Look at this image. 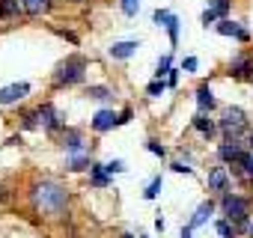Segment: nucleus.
<instances>
[{"instance_id": "nucleus-1", "label": "nucleus", "mask_w": 253, "mask_h": 238, "mask_svg": "<svg viewBox=\"0 0 253 238\" xmlns=\"http://www.w3.org/2000/svg\"><path fill=\"white\" fill-rule=\"evenodd\" d=\"M33 205L42 217H63L69 205V191L57 182H39L33 188Z\"/></svg>"}, {"instance_id": "nucleus-2", "label": "nucleus", "mask_w": 253, "mask_h": 238, "mask_svg": "<svg viewBox=\"0 0 253 238\" xmlns=\"http://www.w3.org/2000/svg\"><path fill=\"white\" fill-rule=\"evenodd\" d=\"M84 69H86V63H84L81 57H72V60H66V63L57 69V75H54V83H57V86L78 83V80L84 78Z\"/></svg>"}, {"instance_id": "nucleus-3", "label": "nucleus", "mask_w": 253, "mask_h": 238, "mask_svg": "<svg viewBox=\"0 0 253 238\" xmlns=\"http://www.w3.org/2000/svg\"><path fill=\"white\" fill-rule=\"evenodd\" d=\"M220 128H223L229 137H238V134L247 128L244 110H238V107H226V110H223V119H220Z\"/></svg>"}, {"instance_id": "nucleus-4", "label": "nucleus", "mask_w": 253, "mask_h": 238, "mask_svg": "<svg viewBox=\"0 0 253 238\" xmlns=\"http://www.w3.org/2000/svg\"><path fill=\"white\" fill-rule=\"evenodd\" d=\"M223 211H226L229 220H244V217H247V199L226 194V197H223Z\"/></svg>"}, {"instance_id": "nucleus-5", "label": "nucleus", "mask_w": 253, "mask_h": 238, "mask_svg": "<svg viewBox=\"0 0 253 238\" xmlns=\"http://www.w3.org/2000/svg\"><path fill=\"white\" fill-rule=\"evenodd\" d=\"M27 92H30V83H12V86H3V89H0V104H15V101H21Z\"/></svg>"}, {"instance_id": "nucleus-6", "label": "nucleus", "mask_w": 253, "mask_h": 238, "mask_svg": "<svg viewBox=\"0 0 253 238\" xmlns=\"http://www.w3.org/2000/svg\"><path fill=\"white\" fill-rule=\"evenodd\" d=\"M116 122H119V119H116L113 110H98V113L92 116V128H95V131H110Z\"/></svg>"}, {"instance_id": "nucleus-7", "label": "nucleus", "mask_w": 253, "mask_h": 238, "mask_svg": "<svg viewBox=\"0 0 253 238\" xmlns=\"http://www.w3.org/2000/svg\"><path fill=\"white\" fill-rule=\"evenodd\" d=\"M36 113H39V125H42V128H57V125H60V113H57L51 104H42Z\"/></svg>"}, {"instance_id": "nucleus-8", "label": "nucleus", "mask_w": 253, "mask_h": 238, "mask_svg": "<svg viewBox=\"0 0 253 238\" xmlns=\"http://www.w3.org/2000/svg\"><path fill=\"white\" fill-rule=\"evenodd\" d=\"M217 152H220V158H223V161H238V158H241V155H244V152H241V146H238V140H235V137H229V140H226V143H223V146H220V149H217Z\"/></svg>"}, {"instance_id": "nucleus-9", "label": "nucleus", "mask_w": 253, "mask_h": 238, "mask_svg": "<svg viewBox=\"0 0 253 238\" xmlns=\"http://www.w3.org/2000/svg\"><path fill=\"white\" fill-rule=\"evenodd\" d=\"M134 51H137V42H116V45L110 48V57H113V60H128Z\"/></svg>"}, {"instance_id": "nucleus-10", "label": "nucleus", "mask_w": 253, "mask_h": 238, "mask_svg": "<svg viewBox=\"0 0 253 238\" xmlns=\"http://www.w3.org/2000/svg\"><path fill=\"white\" fill-rule=\"evenodd\" d=\"M211 211H214V205H211V202H203V205H200V208L194 211V217H191V223H188V226H191V229L203 226V223H206V220L211 217Z\"/></svg>"}, {"instance_id": "nucleus-11", "label": "nucleus", "mask_w": 253, "mask_h": 238, "mask_svg": "<svg viewBox=\"0 0 253 238\" xmlns=\"http://www.w3.org/2000/svg\"><path fill=\"white\" fill-rule=\"evenodd\" d=\"M21 6H24L27 15H42V12H48L51 0H21Z\"/></svg>"}, {"instance_id": "nucleus-12", "label": "nucleus", "mask_w": 253, "mask_h": 238, "mask_svg": "<svg viewBox=\"0 0 253 238\" xmlns=\"http://www.w3.org/2000/svg\"><path fill=\"white\" fill-rule=\"evenodd\" d=\"M194 128H197L203 137H211V134H214V122H211L209 116H203V113H200V116H194Z\"/></svg>"}, {"instance_id": "nucleus-13", "label": "nucleus", "mask_w": 253, "mask_h": 238, "mask_svg": "<svg viewBox=\"0 0 253 238\" xmlns=\"http://www.w3.org/2000/svg\"><path fill=\"white\" fill-rule=\"evenodd\" d=\"M217 33H223V36H235V39H247V33H244L235 21H220V24H217Z\"/></svg>"}, {"instance_id": "nucleus-14", "label": "nucleus", "mask_w": 253, "mask_h": 238, "mask_svg": "<svg viewBox=\"0 0 253 238\" xmlns=\"http://www.w3.org/2000/svg\"><path fill=\"white\" fill-rule=\"evenodd\" d=\"M250 69H253L250 57H235V60H232V75H235V78H247Z\"/></svg>"}, {"instance_id": "nucleus-15", "label": "nucleus", "mask_w": 253, "mask_h": 238, "mask_svg": "<svg viewBox=\"0 0 253 238\" xmlns=\"http://www.w3.org/2000/svg\"><path fill=\"white\" fill-rule=\"evenodd\" d=\"M226 185H229V179H226L223 170H211L209 173V188L211 191H226Z\"/></svg>"}, {"instance_id": "nucleus-16", "label": "nucleus", "mask_w": 253, "mask_h": 238, "mask_svg": "<svg viewBox=\"0 0 253 238\" xmlns=\"http://www.w3.org/2000/svg\"><path fill=\"white\" fill-rule=\"evenodd\" d=\"M18 9H24L21 0H0V18H12L18 15Z\"/></svg>"}, {"instance_id": "nucleus-17", "label": "nucleus", "mask_w": 253, "mask_h": 238, "mask_svg": "<svg viewBox=\"0 0 253 238\" xmlns=\"http://www.w3.org/2000/svg\"><path fill=\"white\" fill-rule=\"evenodd\" d=\"M197 104H200L203 110H211V107H214V95H211L209 86H200V89H197Z\"/></svg>"}, {"instance_id": "nucleus-18", "label": "nucleus", "mask_w": 253, "mask_h": 238, "mask_svg": "<svg viewBox=\"0 0 253 238\" xmlns=\"http://www.w3.org/2000/svg\"><path fill=\"white\" fill-rule=\"evenodd\" d=\"M63 143H66L69 152H81V149H84V140H81L78 131H66V134H63Z\"/></svg>"}, {"instance_id": "nucleus-19", "label": "nucleus", "mask_w": 253, "mask_h": 238, "mask_svg": "<svg viewBox=\"0 0 253 238\" xmlns=\"http://www.w3.org/2000/svg\"><path fill=\"white\" fill-rule=\"evenodd\" d=\"M176 21H179V18H176L173 12H167V9H155V24H158V27H173Z\"/></svg>"}, {"instance_id": "nucleus-20", "label": "nucleus", "mask_w": 253, "mask_h": 238, "mask_svg": "<svg viewBox=\"0 0 253 238\" xmlns=\"http://www.w3.org/2000/svg\"><path fill=\"white\" fill-rule=\"evenodd\" d=\"M89 170H92V185L104 188V185H107V167H101V164H92Z\"/></svg>"}, {"instance_id": "nucleus-21", "label": "nucleus", "mask_w": 253, "mask_h": 238, "mask_svg": "<svg viewBox=\"0 0 253 238\" xmlns=\"http://www.w3.org/2000/svg\"><path fill=\"white\" fill-rule=\"evenodd\" d=\"M158 191H161V176L149 182V188L143 191V197H146V199H155V197H158Z\"/></svg>"}, {"instance_id": "nucleus-22", "label": "nucleus", "mask_w": 253, "mask_h": 238, "mask_svg": "<svg viewBox=\"0 0 253 238\" xmlns=\"http://www.w3.org/2000/svg\"><path fill=\"white\" fill-rule=\"evenodd\" d=\"M209 9H214L217 15H226V9H229V0H209Z\"/></svg>"}, {"instance_id": "nucleus-23", "label": "nucleus", "mask_w": 253, "mask_h": 238, "mask_svg": "<svg viewBox=\"0 0 253 238\" xmlns=\"http://www.w3.org/2000/svg\"><path fill=\"white\" fill-rule=\"evenodd\" d=\"M137 9H140V0H122V12L125 15H137Z\"/></svg>"}, {"instance_id": "nucleus-24", "label": "nucleus", "mask_w": 253, "mask_h": 238, "mask_svg": "<svg viewBox=\"0 0 253 238\" xmlns=\"http://www.w3.org/2000/svg\"><path fill=\"white\" fill-rule=\"evenodd\" d=\"M238 164L244 167V173H247V176H253V155H247V152H244V155L238 158Z\"/></svg>"}, {"instance_id": "nucleus-25", "label": "nucleus", "mask_w": 253, "mask_h": 238, "mask_svg": "<svg viewBox=\"0 0 253 238\" xmlns=\"http://www.w3.org/2000/svg\"><path fill=\"white\" fill-rule=\"evenodd\" d=\"M86 95H89V98H107L110 92H107L104 86H89V92H86Z\"/></svg>"}, {"instance_id": "nucleus-26", "label": "nucleus", "mask_w": 253, "mask_h": 238, "mask_svg": "<svg viewBox=\"0 0 253 238\" xmlns=\"http://www.w3.org/2000/svg\"><path fill=\"white\" fill-rule=\"evenodd\" d=\"M146 92H149V95H161V92H164V80H152Z\"/></svg>"}, {"instance_id": "nucleus-27", "label": "nucleus", "mask_w": 253, "mask_h": 238, "mask_svg": "<svg viewBox=\"0 0 253 238\" xmlns=\"http://www.w3.org/2000/svg\"><path fill=\"white\" fill-rule=\"evenodd\" d=\"M217 235H220V238H232V232H229V223H226V220H220V223H217Z\"/></svg>"}, {"instance_id": "nucleus-28", "label": "nucleus", "mask_w": 253, "mask_h": 238, "mask_svg": "<svg viewBox=\"0 0 253 238\" xmlns=\"http://www.w3.org/2000/svg\"><path fill=\"white\" fill-rule=\"evenodd\" d=\"M86 167H92L86 158H75V161H72V170H86Z\"/></svg>"}, {"instance_id": "nucleus-29", "label": "nucleus", "mask_w": 253, "mask_h": 238, "mask_svg": "<svg viewBox=\"0 0 253 238\" xmlns=\"http://www.w3.org/2000/svg\"><path fill=\"white\" fill-rule=\"evenodd\" d=\"M104 167H107V173H122V170H125L122 161H110V164H104Z\"/></svg>"}, {"instance_id": "nucleus-30", "label": "nucleus", "mask_w": 253, "mask_h": 238, "mask_svg": "<svg viewBox=\"0 0 253 238\" xmlns=\"http://www.w3.org/2000/svg\"><path fill=\"white\" fill-rule=\"evenodd\" d=\"M214 18H217V12H214V9H206V12H203V24H206V27H209Z\"/></svg>"}, {"instance_id": "nucleus-31", "label": "nucleus", "mask_w": 253, "mask_h": 238, "mask_svg": "<svg viewBox=\"0 0 253 238\" xmlns=\"http://www.w3.org/2000/svg\"><path fill=\"white\" fill-rule=\"evenodd\" d=\"M182 69H185V72H197V57H188V60L182 63Z\"/></svg>"}, {"instance_id": "nucleus-32", "label": "nucleus", "mask_w": 253, "mask_h": 238, "mask_svg": "<svg viewBox=\"0 0 253 238\" xmlns=\"http://www.w3.org/2000/svg\"><path fill=\"white\" fill-rule=\"evenodd\" d=\"M146 146H149V152H152V155H161V158H164V152H167L164 146H158V143H152V140H149Z\"/></svg>"}, {"instance_id": "nucleus-33", "label": "nucleus", "mask_w": 253, "mask_h": 238, "mask_svg": "<svg viewBox=\"0 0 253 238\" xmlns=\"http://www.w3.org/2000/svg\"><path fill=\"white\" fill-rule=\"evenodd\" d=\"M173 170L176 173H191V167H185V164H173Z\"/></svg>"}, {"instance_id": "nucleus-34", "label": "nucleus", "mask_w": 253, "mask_h": 238, "mask_svg": "<svg viewBox=\"0 0 253 238\" xmlns=\"http://www.w3.org/2000/svg\"><path fill=\"white\" fill-rule=\"evenodd\" d=\"M182 238H191V226H185V229H182Z\"/></svg>"}, {"instance_id": "nucleus-35", "label": "nucleus", "mask_w": 253, "mask_h": 238, "mask_svg": "<svg viewBox=\"0 0 253 238\" xmlns=\"http://www.w3.org/2000/svg\"><path fill=\"white\" fill-rule=\"evenodd\" d=\"M3 197H6V194H3V188H0V202H3Z\"/></svg>"}, {"instance_id": "nucleus-36", "label": "nucleus", "mask_w": 253, "mask_h": 238, "mask_svg": "<svg viewBox=\"0 0 253 238\" xmlns=\"http://www.w3.org/2000/svg\"><path fill=\"white\" fill-rule=\"evenodd\" d=\"M250 235H253V223H250Z\"/></svg>"}, {"instance_id": "nucleus-37", "label": "nucleus", "mask_w": 253, "mask_h": 238, "mask_svg": "<svg viewBox=\"0 0 253 238\" xmlns=\"http://www.w3.org/2000/svg\"><path fill=\"white\" fill-rule=\"evenodd\" d=\"M250 143H253V140H250Z\"/></svg>"}]
</instances>
